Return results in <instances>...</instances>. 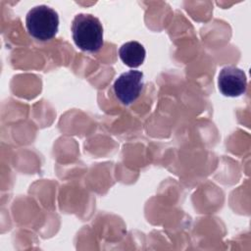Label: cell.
Wrapping results in <instances>:
<instances>
[{
    "label": "cell",
    "mask_w": 251,
    "mask_h": 251,
    "mask_svg": "<svg viewBox=\"0 0 251 251\" xmlns=\"http://www.w3.org/2000/svg\"><path fill=\"white\" fill-rule=\"evenodd\" d=\"M72 35L75 45L85 52H98L104 44L102 24L91 14H78L75 17Z\"/></svg>",
    "instance_id": "1"
},
{
    "label": "cell",
    "mask_w": 251,
    "mask_h": 251,
    "mask_svg": "<svg viewBox=\"0 0 251 251\" xmlns=\"http://www.w3.org/2000/svg\"><path fill=\"white\" fill-rule=\"evenodd\" d=\"M218 86L221 93L227 97H238L247 89L245 73L234 66L223 68L219 74Z\"/></svg>",
    "instance_id": "4"
},
{
    "label": "cell",
    "mask_w": 251,
    "mask_h": 251,
    "mask_svg": "<svg viewBox=\"0 0 251 251\" xmlns=\"http://www.w3.org/2000/svg\"><path fill=\"white\" fill-rule=\"evenodd\" d=\"M143 77V73L136 70L127 71L118 76L114 82V92L122 104L129 105L139 97L144 85Z\"/></svg>",
    "instance_id": "3"
},
{
    "label": "cell",
    "mask_w": 251,
    "mask_h": 251,
    "mask_svg": "<svg viewBox=\"0 0 251 251\" xmlns=\"http://www.w3.org/2000/svg\"><path fill=\"white\" fill-rule=\"evenodd\" d=\"M25 27L33 38L48 41L58 32L59 15L47 5L35 6L25 16Z\"/></svg>",
    "instance_id": "2"
},
{
    "label": "cell",
    "mask_w": 251,
    "mask_h": 251,
    "mask_svg": "<svg viewBox=\"0 0 251 251\" xmlns=\"http://www.w3.org/2000/svg\"><path fill=\"white\" fill-rule=\"evenodd\" d=\"M119 55L125 65L131 69H135L143 64L146 51L141 43L137 41H128L120 47Z\"/></svg>",
    "instance_id": "5"
}]
</instances>
